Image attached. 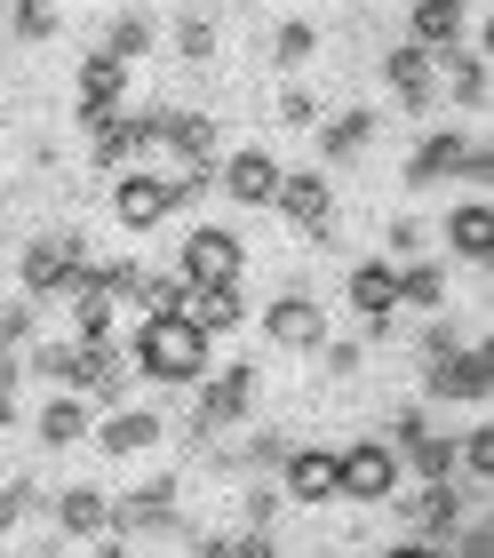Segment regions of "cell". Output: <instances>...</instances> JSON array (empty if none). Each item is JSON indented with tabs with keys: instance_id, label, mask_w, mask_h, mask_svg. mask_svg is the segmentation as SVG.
Listing matches in <instances>:
<instances>
[{
	"instance_id": "cell-27",
	"label": "cell",
	"mask_w": 494,
	"mask_h": 558,
	"mask_svg": "<svg viewBox=\"0 0 494 558\" xmlns=\"http://www.w3.org/2000/svg\"><path fill=\"white\" fill-rule=\"evenodd\" d=\"M311 57H320V33H311V24H279V33H272V64L279 72H296Z\"/></svg>"
},
{
	"instance_id": "cell-28",
	"label": "cell",
	"mask_w": 494,
	"mask_h": 558,
	"mask_svg": "<svg viewBox=\"0 0 494 558\" xmlns=\"http://www.w3.org/2000/svg\"><path fill=\"white\" fill-rule=\"evenodd\" d=\"M152 40H160V24H152V16H120V24H112V40H104V57H120V64H128V57H144Z\"/></svg>"
},
{
	"instance_id": "cell-41",
	"label": "cell",
	"mask_w": 494,
	"mask_h": 558,
	"mask_svg": "<svg viewBox=\"0 0 494 558\" xmlns=\"http://www.w3.org/2000/svg\"><path fill=\"white\" fill-rule=\"evenodd\" d=\"M96 558H136V550H128V535H104V543H96Z\"/></svg>"
},
{
	"instance_id": "cell-39",
	"label": "cell",
	"mask_w": 494,
	"mask_h": 558,
	"mask_svg": "<svg viewBox=\"0 0 494 558\" xmlns=\"http://www.w3.org/2000/svg\"><path fill=\"white\" fill-rule=\"evenodd\" d=\"M414 240H423V232H414V216H399V223H391V256H399V264H414Z\"/></svg>"
},
{
	"instance_id": "cell-15",
	"label": "cell",
	"mask_w": 494,
	"mask_h": 558,
	"mask_svg": "<svg viewBox=\"0 0 494 558\" xmlns=\"http://www.w3.org/2000/svg\"><path fill=\"white\" fill-rule=\"evenodd\" d=\"M279 495L288 502H335V454L327 447H296L279 463Z\"/></svg>"
},
{
	"instance_id": "cell-36",
	"label": "cell",
	"mask_w": 494,
	"mask_h": 558,
	"mask_svg": "<svg viewBox=\"0 0 494 558\" xmlns=\"http://www.w3.org/2000/svg\"><path fill=\"white\" fill-rule=\"evenodd\" d=\"M16 375H24V360L0 351V423H16Z\"/></svg>"
},
{
	"instance_id": "cell-34",
	"label": "cell",
	"mask_w": 494,
	"mask_h": 558,
	"mask_svg": "<svg viewBox=\"0 0 494 558\" xmlns=\"http://www.w3.org/2000/svg\"><path fill=\"white\" fill-rule=\"evenodd\" d=\"M279 120H288V129H320V96H311V88H288V96H279Z\"/></svg>"
},
{
	"instance_id": "cell-23",
	"label": "cell",
	"mask_w": 494,
	"mask_h": 558,
	"mask_svg": "<svg viewBox=\"0 0 494 558\" xmlns=\"http://www.w3.org/2000/svg\"><path fill=\"white\" fill-rule=\"evenodd\" d=\"M88 151H96V168H136V120H128V112H104L96 120V129H88Z\"/></svg>"
},
{
	"instance_id": "cell-31",
	"label": "cell",
	"mask_w": 494,
	"mask_h": 558,
	"mask_svg": "<svg viewBox=\"0 0 494 558\" xmlns=\"http://www.w3.org/2000/svg\"><path fill=\"white\" fill-rule=\"evenodd\" d=\"M176 57H184V64L216 57V16H184V24H176Z\"/></svg>"
},
{
	"instance_id": "cell-5",
	"label": "cell",
	"mask_w": 494,
	"mask_h": 558,
	"mask_svg": "<svg viewBox=\"0 0 494 558\" xmlns=\"http://www.w3.org/2000/svg\"><path fill=\"white\" fill-rule=\"evenodd\" d=\"M176 495H184V478H176V471L144 478V487H128V495L112 502V535H184Z\"/></svg>"
},
{
	"instance_id": "cell-21",
	"label": "cell",
	"mask_w": 494,
	"mask_h": 558,
	"mask_svg": "<svg viewBox=\"0 0 494 558\" xmlns=\"http://www.w3.org/2000/svg\"><path fill=\"white\" fill-rule=\"evenodd\" d=\"M33 430H40V447H81L88 430H96V408L64 391V399H48V408H40V423H33Z\"/></svg>"
},
{
	"instance_id": "cell-25",
	"label": "cell",
	"mask_w": 494,
	"mask_h": 558,
	"mask_svg": "<svg viewBox=\"0 0 494 558\" xmlns=\"http://www.w3.org/2000/svg\"><path fill=\"white\" fill-rule=\"evenodd\" d=\"M368 136H375V112H335L327 129H320V160H351V151H368Z\"/></svg>"
},
{
	"instance_id": "cell-22",
	"label": "cell",
	"mask_w": 494,
	"mask_h": 558,
	"mask_svg": "<svg viewBox=\"0 0 494 558\" xmlns=\"http://www.w3.org/2000/svg\"><path fill=\"white\" fill-rule=\"evenodd\" d=\"M431 64H438V57H423L414 40L391 48V64H383V72H391V96H399L407 112H423V105H431Z\"/></svg>"
},
{
	"instance_id": "cell-33",
	"label": "cell",
	"mask_w": 494,
	"mask_h": 558,
	"mask_svg": "<svg viewBox=\"0 0 494 558\" xmlns=\"http://www.w3.org/2000/svg\"><path fill=\"white\" fill-rule=\"evenodd\" d=\"M447 550H455V558H494V526H486V511L462 519L455 535H447Z\"/></svg>"
},
{
	"instance_id": "cell-40",
	"label": "cell",
	"mask_w": 494,
	"mask_h": 558,
	"mask_svg": "<svg viewBox=\"0 0 494 558\" xmlns=\"http://www.w3.org/2000/svg\"><path fill=\"white\" fill-rule=\"evenodd\" d=\"M383 558H447V550H438V543H391Z\"/></svg>"
},
{
	"instance_id": "cell-26",
	"label": "cell",
	"mask_w": 494,
	"mask_h": 558,
	"mask_svg": "<svg viewBox=\"0 0 494 558\" xmlns=\"http://www.w3.org/2000/svg\"><path fill=\"white\" fill-rule=\"evenodd\" d=\"M399 303H414V312H447V271H438V264H399Z\"/></svg>"
},
{
	"instance_id": "cell-10",
	"label": "cell",
	"mask_w": 494,
	"mask_h": 558,
	"mask_svg": "<svg viewBox=\"0 0 494 558\" xmlns=\"http://www.w3.org/2000/svg\"><path fill=\"white\" fill-rule=\"evenodd\" d=\"M279 175H288V168H279L272 160V151H231V160L216 168V184L231 192V199H240V208H272V192H279Z\"/></svg>"
},
{
	"instance_id": "cell-20",
	"label": "cell",
	"mask_w": 494,
	"mask_h": 558,
	"mask_svg": "<svg viewBox=\"0 0 494 558\" xmlns=\"http://www.w3.org/2000/svg\"><path fill=\"white\" fill-rule=\"evenodd\" d=\"M447 247H455L462 264L486 271V256H494V208H486V199H462V208L447 216Z\"/></svg>"
},
{
	"instance_id": "cell-7",
	"label": "cell",
	"mask_w": 494,
	"mask_h": 558,
	"mask_svg": "<svg viewBox=\"0 0 494 558\" xmlns=\"http://www.w3.org/2000/svg\"><path fill=\"white\" fill-rule=\"evenodd\" d=\"M423 391H431V399H462V408H486V391H494V351H486V343H455L447 360H431Z\"/></svg>"
},
{
	"instance_id": "cell-3",
	"label": "cell",
	"mask_w": 494,
	"mask_h": 558,
	"mask_svg": "<svg viewBox=\"0 0 494 558\" xmlns=\"http://www.w3.org/2000/svg\"><path fill=\"white\" fill-rule=\"evenodd\" d=\"M248 408H255V367H248V360H240V367H224V375H200L192 447L207 454V439H216V430H231V423H248Z\"/></svg>"
},
{
	"instance_id": "cell-37",
	"label": "cell",
	"mask_w": 494,
	"mask_h": 558,
	"mask_svg": "<svg viewBox=\"0 0 494 558\" xmlns=\"http://www.w3.org/2000/svg\"><path fill=\"white\" fill-rule=\"evenodd\" d=\"M455 343H462V327H455V319H438V327H423V360H447Z\"/></svg>"
},
{
	"instance_id": "cell-8",
	"label": "cell",
	"mask_w": 494,
	"mask_h": 558,
	"mask_svg": "<svg viewBox=\"0 0 494 558\" xmlns=\"http://www.w3.org/2000/svg\"><path fill=\"white\" fill-rule=\"evenodd\" d=\"M335 495H351V502H391L399 495V463H391V447L383 439H359L335 454Z\"/></svg>"
},
{
	"instance_id": "cell-6",
	"label": "cell",
	"mask_w": 494,
	"mask_h": 558,
	"mask_svg": "<svg viewBox=\"0 0 494 558\" xmlns=\"http://www.w3.org/2000/svg\"><path fill=\"white\" fill-rule=\"evenodd\" d=\"M88 271V256H81V232H40L33 247H24V264H16V279H24V295H64L72 279Z\"/></svg>"
},
{
	"instance_id": "cell-17",
	"label": "cell",
	"mask_w": 494,
	"mask_h": 558,
	"mask_svg": "<svg viewBox=\"0 0 494 558\" xmlns=\"http://www.w3.org/2000/svg\"><path fill=\"white\" fill-rule=\"evenodd\" d=\"M462 151H471V136H462V129L423 136V151H407V192H423V184H438V175H455Z\"/></svg>"
},
{
	"instance_id": "cell-12",
	"label": "cell",
	"mask_w": 494,
	"mask_h": 558,
	"mask_svg": "<svg viewBox=\"0 0 494 558\" xmlns=\"http://www.w3.org/2000/svg\"><path fill=\"white\" fill-rule=\"evenodd\" d=\"M264 336L279 343V351H320L327 343V312L311 295H279L272 312H264Z\"/></svg>"
},
{
	"instance_id": "cell-30",
	"label": "cell",
	"mask_w": 494,
	"mask_h": 558,
	"mask_svg": "<svg viewBox=\"0 0 494 558\" xmlns=\"http://www.w3.org/2000/svg\"><path fill=\"white\" fill-rule=\"evenodd\" d=\"M9 33L16 40H57V9L48 0H9Z\"/></svg>"
},
{
	"instance_id": "cell-19",
	"label": "cell",
	"mask_w": 494,
	"mask_h": 558,
	"mask_svg": "<svg viewBox=\"0 0 494 558\" xmlns=\"http://www.w3.org/2000/svg\"><path fill=\"white\" fill-rule=\"evenodd\" d=\"M160 415H152V408H112V415H104V430H96V447L104 454H144V447H160Z\"/></svg>"
},
{
	"instance_id": "cell-38",
	"label": "cell",
	"mask_w": 494,
	"mask_h": 558,
	"mask_svg": "<svg viewBox=\"0 0 494 558\" xmlns=\"http://www.w3.org/2000/svg\"><path fill=\"white\" fill-rule=\"evenodd\" d=\"M224 558H279V550H272V535H231Z\"/></svg>"
},
{
	"instance_id": "cell-14",
	"label": "cell",
	"mask_w": 494,
	"mask_h": 558,
	"mask_svg": "<svg viewBox=\"0 0 494 558\" xmlns=\"http://www.w3.org/2000/svg\"><path fill=\"white\" fill-rule=\"evenodd\" d=\"M120 96H128V64L120 57H81V129H96L104 112H120Z\"/></svg>"
},
{
	"instance_id": "cell-16",
	"label": "cell",
	"mask_w": 494,
	"mask_h": 558,
	"mask_svg": "<svg viewBox=\"0 0 494 558\" xmlns=\"http://www.w3.org/2000/svg\"><path fill=\"white\" fill-rule=\"evenodd\" d=\"M57 535H72V543L112 535V495H96V487H64V495H57Z\"/></svg>"
},
{
	"instance_id": "cell-11",
	"label": "cell",
	"mask_w": 494,
	"mask_h": 558,
	"mask_svg": "<svg viewBox=\"0 0 494 558\" xmlns=\"http://www.w3.org/2000/svg\"><path fill=\"white\" fill-rule=\"evenodd\" d=\"M351 312L375 327V336H391L399 319V264H351Z\"/></svg>"
},
{
	"instance_id": "cell-2",
	"label": "cell",
	"mask_w": 494,
	"mask_h": 558,
	"mask_svg": "<svg viewBox=\"0 0 494 558\" xmlns=\"http://www.w3.org/2000/svg\"><path fill=\"white\" fill-rule=\"evenodd\" d=\"M240 271H248V240L224 232V223H200L184 240V264H176L184 288H240Z\"/></svg>"
},
{
	"instance_id": "cell-32",
	"label": "cell",
	"mask_w": 494,
	"mask_h": 558,
	"mask_svg": "<svg viewBox=\"0 0 494 558\" xmlns=\"http://www.w3.org/2000/svg\"><path fill=\"white\" fill-rule=\"evenodd\" d=\"M279 502H288V495H279V487H272V478H255V487H248V502H240V519H248V535H272V519H279Z\"/></svg>"
},
{
	"instance_id": "cell-9",
	"label": "cell",
	"mask_w": 494,
	"mask_h": 558,
	"mask_svg": "<svg viewBox=\"0 0 494 558\" xmlns=\"http://www.w3.org/2000/svg\"><path fill=\"white\" fill-rule=\"evenodd\" d=\"M272 208L288 216V223H303L311 240H327V232H335V184H327L320 168H296V175H279Z\"/></svg>"
},
{
	"instance_id": "cell-35",
	"label": "cell",
	"mask_w": 494,
	"mask_h": 558,
	"mask_svg": "<svg viewBox=\"0 0 494 558\" xmlns=\"http://www.w3.org/2000/svg\"><path fill=\"white\" fill-rule=\"evenodd\" d=\"M320 360H327V375H359L368 367V343H320Z\"/></svg>"
},
{
	"instance_id": "cell-1",
	"label": "cell",
	"mask_w": 494,
	"mask_h": 558,
	"mask_svg": "<svg viewBox=\"0 0 494 558\" xmlns=\"http://www.w3.org/2000/svg\"><path fill=\"white\" fill-rule=\"evenodd\" d=\"M128 367H136L144 384H160V391H192L200 375H207V336H200L184 312H160V319L136 327V351H128Z\"/></svg>"
},
{
	"instance_id": "cell-42",
	"label": "cell",
	"mask_w": 494,
	"mask_h": 558,
	"mask_svg": "<svg viewBox=\"0 0 494 558\" xmlns=\"http://www.w3.org/2000/svg\"><path fill=\"white\" fill-rule=\"evenodd\" d=\"M311 558H327V550H311Z\"/></svg>"
},
{
	"instance_id": "cell-43",
	"label": "cell",
	"mask_w": 494,
	"mask_h": 558,
	"mask_svg": "<svg viewBox=\"0 0 494 558\" xmlns=\"http://www.w3.org/2000/svg\"><path fill=\"white\" fill-rule=\"evenodd\" d=\"M0 9H9V0H0Z\"/></svg>"
},
{
	"instance_id": "cell-29",
	"label": "cell",
	"mask_w": 494,
	"mask_h": 558,
	"mask_svg": "<svg viewBox=\"0 0 494 558\" xmlns=\"http://www.w3.org/2000/svg\"><path fill=\"white\" fill-rule=\"evenodd\" d=\"M136 295H144V319H160V312H184V295H192V288H184L176 271H144V288H136Z\"/></svg>"
},
{
	"instance_id": "cell-4",
	"label": "cell",
	"mask_w": 494,
	"mask_h": 558,
	"mask_svg": "<svg viewBox=\"0 0 494 558\" xmlns=\"http://www.w3.org/2000/svg\"><path fill=\"white\" fill-rule=\"evenodd\" d=\"M391 502H399V519H407V543H447L455 526L471 519V487H455V478H431L423 495H391Z\"/></svg>"
},
{
	"instance_id": "cell-18",
	"label": "cell",
	"mask_w": 494,
	"mask_h": 558,
	"mask_svg": "<svg viewBox=\"0 0 494 558\" xmlns=\"http://www.w3.org/2000/svg\"><path fill=\"white\" fill-rule=\"evenodd\" d=\"M184 319L216 343V336H231V327L248 319V295H240V288H192V295H184Z\"/></svg>"
},
{
	"instance_id": "cell-13",
	"label": "cell",
	"mask_w": 494,
	"mask_h": 558,
	"mask_svg": "<svg viewBox=\"0 0 494 558\" xmlns=\"http://www.w3.org/2000/svg\"><path fill=\"white\" fill-rule=\"evenodd\" d=\"M462 24H471V0H414V48L423 57H455L462 48Z\"/></svg>"
},
{
	"instance_id": "cell-24",
	"label": "cell",
	"mask_w": 494,
	"mask_h": 558,
	"mask_svg": "<svg viewBox=\"0 0 494 558\" xmlns=\"http://www.w3.org/2000/svg\"><path fill=\"white\" fill-rule=\"evenodd\" d=\"M447 96H455L462 112H486V96H494V81H486V57L455 48V57H447Z\"/></svg>"
}]
</instances>
